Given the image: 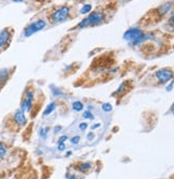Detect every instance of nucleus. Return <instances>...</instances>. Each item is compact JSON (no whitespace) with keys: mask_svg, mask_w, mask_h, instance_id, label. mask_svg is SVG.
Returning a JSON list of instances; mask_svg holds the SVG:
<instances>
[{"mask_svg":"<svg viewBox=\"0 0 174 179\" xmlns=\"http://www.w3.org/2000/svg\"><path fill=\"white\" fill-rule=\"evenodd\" d=\"M58 149H59L60 151L64 150L65 149V143H63V144H58Z\"/></svg>","mask_w":174,"mask_h":179,"instance_id":"obj_23","label":"nucleus"},{"mask_svg":"<svg viewBox=\"0 0 174 179\" xmlns=\"http://www.w3.org/2000/svg\"><path fill=\"white\" fill-rule=\"evenodd\" d=\"M14 71H15V67L3 68V69L0 70V91L2 90V88L7 85L9 80L12 77Z\"/></svg>","mask_w":174,"mask_h":179,"instance_id":"obj_8","label":"nucleus"},{"mask_svg":"<svg viewBox=\"0 0 174 179\" xmlns=\"http://www.w3.org/2000/svg\"><path fill=\"white\" fill-rule=\"evenodd\" d=\"M7 153H8V148H7V146L2 142H0V162L4 159Z\"/></svg>","mask_w":174,"mask_h":179,"instance_id":"obj_12","label":"nucleus"},{"mask_svg":"<svg viewBox=\"0 0 174 179\" xmlns=\"http://www.w3.org/2000/svg\"><path fill=\"white\" fill-rule=\"evenodd\" d=\"M47 26V21L45 19H36V21L30 23L28 26H26V28L24 29V37L29 38L31 35H33L36 32L43 30L45 27Z\"/></svg>","mask_w":174,"mask_h":179,"instance_id":"obj_4","label":"nucleus"},{"mask_svg":"<svg viewBox=\"0 0 174 179\" xmlns=\"http://www.w3.org/2000/svg\"><path fill=\"white\" fill-rule=\"evenodd\" d=\"M87 128H88V123H87V122H81L80 124H79V129H80V130H82V131H84Z\"/></svg>","mask_w":174,"mask_h":179,"instance_id":"obj_20","label":"nucleus"},{"mask_svg":"<svg viewBox=\"0 0 174 179\" xmlns=\"http://www.w3.org/2000/svg\"><path fill=\"white\" fill-rule=\"evenodd\" d=\"M173 75L174 72L171 68H162L155 73V76L159 84H167L169 80H172Z\"/></svg>","mask_w":174,"mask_h":179,"instance_id":"obj_6","label":"nucleus"},{"mask_svg":"<svg viewBox=\"0 0 174 179\" xmlns=\"http://www.w3.org/2000/svg\"><path fill=\"white\" fill-rule=\"evenodd\" d=\"M79 142H80V136H79V135H76V136H74L72 139H71V143L74 145H77Z\"/></svg>","mask_w":174,"mask_h":179,"instance_id":"obj_18","label":"nucleus"},{"mask_svg":"<svg viewBox=\"0 0 174 179\" xmlns=\"http://www.w3.org/2000/svg\"><path fill=\"white\" fill-rule=\"evenodd\" d=\"M71 7L67 4L57 5L47 13V19L51 25H59L71 18Z\"/></svg>","mask_w":174,"mask_h":179,"instance_id":"obj_2","label":"nucleus"},{"mask_svg":"<svg viewBox=\"0 0 174 179\" xmlns=\"http://www.w3.org/2000/svg\"><path fill=\"white\" fill-rule=\"evenodd\" d=\"M72 106H73V110H76V112H81V110H83L84 105H83L82 102L75 101V102H73V103H72Z\"/></svg>","mask_w":174,"mask_h":179,"instance_id":"obj_13","label":"nucleus"},{"mask_svg":"<svg viewBox=\"0 0 174 179\" xmlns=\"http://www.w3.org/2000/svg\"><path fill=\"white\" fill-rule=\"evenodd\" d=\"M94 136H95V134H94L93 132H90V133H88V135H87V138H88L89 141H92V139L94 138Z\"/></svg>","mask_w":174,"mask_h":179,"instance_id":"obj_21","label":"nucleus"},{"mask_svg":"<svg viewBox=\"0 0 174 179\" xmlns=\"http://www.w3.org/2000/svg\"><path fill=\"white\" fill-rule=\"evenodd\" d=\"M102 108L104 112H111V110H112V105L110 104V103H104V104L102 105Z\"/></svg>","mask_w":174,"mask_h":179,"instance_id":"obj_15","label":"nucleus"},{"mask_svg":"<svg viewBox=\"0 0 174 179\" xmlns=\"http://www.w3.org/2000/svg\"><path fill=\"white\" fill-rule=\"evenodd\" d=\"M172 5H173V2H172V1H169V2H167V3H165V4L160 5V7L158 8V10H157L158 13H159V15H161V16L166 15L169 11L171 10Z\"/></svg>","mask_w":174,"mask_h":179,"instance_id":"obj_9","label":"nucleus"},{"mask_svg":"<svg viewBox=\"0 0 174 179\" xmlns=\"http://www.w3.org/2000/svg\"><path fill=\"white\" fill-rule=\"evenodd\" d=\"M56 107H57V103H56V102H51V103H49L48 106L46 107L45 110H44L43 116H44V117H46V116L50 115L51 112H54L55 108H56Z\"/></svg>","mask_w":174,"mask_h":179,"instance_id":"obj_10","label":"nucleus"},{"mask_svg":"<svg viewBox=\"0 0 174 179\" xmlns=\"http://www.w3.org/2000/svg\"><path fill=\"white\" fill-rule=\"evenodd\" d=\"M11 119H12V122H13L16 127H18V128L25 127L27 124V121H28L27 117L25 115V112L20 110V108L16 110L13 114H12Z\"/></svg>","mask_w":174,"mask_h":179,"instance_id":"obj_7","label":"nucleus"},{"mask_svg":"<svg viewBox=\"0 0 174 179\" xmlns=\"http://www.w3.org/2000/svg\"><path fill=\"white\" fill-rule=\"evenodd\" d=\"M82 117L83 118H86V119H93V114H92L90 110H86V112H83V114H82Z\"/></svg>","mask_w":174,"mask_h":179,"instance_id":"obj_16","label":"nucleus"},{"mask_svg":"<svg viewBox=\"0 0 174 179\" xmlns=\"http://www.w3.org/2000/svg\"><path fill=\"white\" fill-rule=\"evenodd\" d=\"M106 21V15L102 11H94L92 13H89L88 16H86L81 21H79L72 30L74 29H84L89 27H95L102 25Z\"/></svg>","mask_w":174,"mask_h":179,"instance_id":"obj_3","label":"nucleus"},{"mask_svg":"<svg viewBox=\"0 0 174 179\" xmlns=\"http://www.w3.org/2000/svg\"><path fill=\"white\" fill-rule=\"evenodd\" d=\"M65 141H67V136L66 135H62L58 139V144H63V143H65Z\"/></svg>","mask_w":174,"mask_h":179,"instance_id":"obj_19","label":"nucleus"},{"mask_svg":"<svg viewBox=\"0 0 174 179\" xmlns=\"http://www.w3.org/2000/svg\"><path fill=\"white\" fill-rule=\"evenodd\" d=\"M49 129L48 128H42L40 130V136L42 137V138H45L46 135H47V132H48Z\"/></svg>","mask_w":174,"mask_h":179,"instance_id":"obj_17","label":"nucleus"},{"mask_svg":"<svg viewBox=\"0 0 174 179\" xmlns=\"http://www.w3.org/2000/svg\"><path fill=\"white\" fill-rule=\"evenodd\" d=\"M62 130V127H56L55 128V133H58L59 131H61Z\"/></svg>","mask_w":174,"mask_h":179,"instance_id":"obj_25","label":"nucleus"},{"mask_svg":"<svg viewBox=\"0 0 174 179\" xmlns=\"http://www.w3.org/2000/svg\"><path fill=\"white\" fill-rule=\"evenodd\" d=\"M40 99H45V96L43 92L35 87V85L32 82L26 85L24 89V92L22 94L20 99V105L19 108L24 110L25 113H30L31 115L38 114L40 106L42 105V102H40Z\"/></svg>","mask_w":174,"mask_h":179,"instance_id":"obj_1","label":"nucleus"},{"mask_svg":"<svg viewBox=\"0 0 174 179\" xmlns=\"http://www.w3.org/2000/svg\"><path fill=\"white\" fill-rule=\"evenodd\" d=\"M99 127H100V123H95L94 126L91 127V129L92 130H94V129H97V128H99Z\"/></svg>","mask_w":174,"mask_h":179,"instance_id":"obj_24","label":"nucleus"},{"mask_svg":"<svg viewBox=\"0 0 174 179\" xmlns=\"http://www.w3.org/2000/svg\"><path fill=\"white\" fill-rule=\"evenodd\" d=\"M77 1H86V0H77Z\"/></svg>","mask_w":174,"mask_h":179,"instance_id":"obj_28","label":"nucleus"},{"mask_svg":"<svg viewBox=\"0 0 174 179\" xmlns=\"http://www.w3.org/2000/svg\"><path fill=\"white\" fill-rule=\"evenodd\" d=\"M169 24L171 25V26L174 28V14L170 17V18H169Z\"/></svg>","mask_w":174,"mask_h":179,"instance_id":"obj_22","label":"nucleus"},{"mask_svg":"<svg viewBox=\"0 0 174 179\" xmlns=\"http://www.w3.org/2000/svg\"><path fill=\"white\" fill-rule=\"evenodd\" d=\"M170 112H171L172 115H174V102H173V104L171 105V110H170Z\"/></svg>","mask_w":174,"mask_h":179,"instance_id":"obj_26","label":"nucleus"},{"mask_svg":"<svg viewBox=\"0 0 174 179\" xmlns=\"http://www.w3.org/2000/svg\"><path fill=\"white\" fill-rule=\"evenodd\" d=\"M14 2H23V1H25V0H13Z\"/></svg>","mask_w":174,"mask_h":179,"instance_id":"obj_27","label":"nucleus"},{"mask_svg":"<svg viewBox=\"0 0 174 179\" xmlns=\"http://www.w3.org/2000/svg\"><path fill=\"white\" fill-rule=\"evenodd\" d=\"M14 30L11 27H7L0 31V53L8 48L13 38Z\"/></svg>","mask_w":174,"mask_h":179,"instance_id":"obj_5","label":"nucleus"},{"mask_svg":"<svg viewBox=\"0 0 174 179\" xmlns=\"http://www.w3.org/2000/svg\"><path fill=\"white\" fill-rule=\"evenodd\" d=\"M91 167H92V164L90 163V162H83V163H81L80 165L78 166V167H76V169L79 172H81V173H86L87 171L91 169Z\"/></svg>","mask_w":174,"mask_h":179,"instance_id":"obj_11","label":"nucleus"},{"mask_svg":"<svg viewBox=\"0 0 174 179\" xmlns=\"http://www.w3.org/2000/svg\"><path fill=\"white\" fill-rule=\"evenodd\" d=\"M92 11V5L91 4H83L82 8L80 9L79 13L80 14H89Z\"/></svg>","mask_w":174,"mask_h":179,"instance_id":"obj_14","label":"nucleus"},{"mask_svg":"<svg viewBox=\"0 0 174 179\" xmlns=\"http://www.w3.org/2000/svg\"><path fill=\"white\" fill-rule=\"evenodd\" d=\"M38 1H43V0H38Z\"/></svg>","mask_w":174,"mask_h":179,"instance_id":"obj_29","label":"nucleus"}]
</instances>
